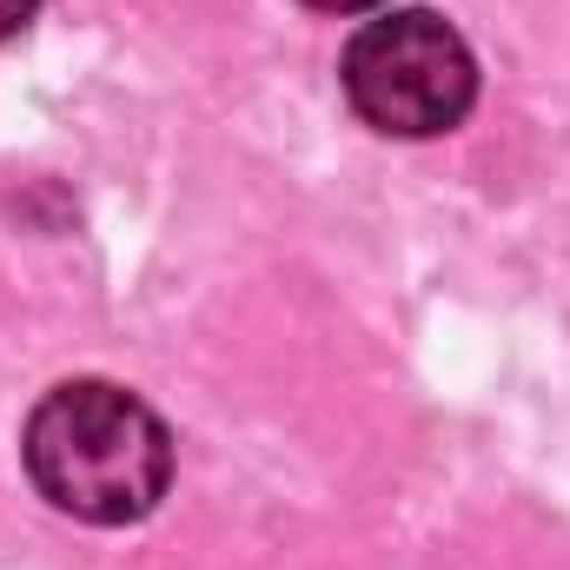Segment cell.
Masks as SVG:
<instances>
[{
    "instance_id": "cell-4",
    "label": "cell",
    "mask_w": 570,
    "mask_h": 570,
    "mask_svg": "<svg viewBox=\"0 0 570 570\" xmlns=\"http://www.w3.org/2000/svg\"><path fill=\"white\" fill-rule=\"evenodd\" d=\"M305 7H325V13H358V7H379V0H305Z\"/></svg>"
},
{
    "instance_id": "cell-2",
    "label": "cell",
    "mask_w": 570,
    "mask_h": 570,
    "mask_svg": "<svg viewBox=\"0 0 570 570\" xmlns=\"http://www.w3.org/2000/svg\"><path fill=\"white\" fill-rule=\"evenodd\" d=\"M345 100L358 107L365 127L399 134V140H431L451 134L471 100H478V60L425 7L365 20L345 47Z\"/></svg>"
},
{
    "instance_id": "cell-1",
    "label": "cell",
    "mask_w": 570,
    "mask_h": 570,
    "mask_svg": "<svg viewBox=\"0 0 570 570\" xmlns=\"http://www.w3.org/2000/svg\"><path fill=\"white\" fill-rule=\"evenodd\" d=\"M27 478L80 524H134L166 498L173 438L134 392L73 379L53 385L27 419Z\"/></svg>"
},
{
    "instance_id": "cell-3",
    "label": "cell",
    "mask_w": 570,
    "mask_h": 570,
    "mask_svg": "<svg viewBox=\"0 0 570 570\" xmlns=\"http://www.w3.org/2000/svg\"><path fill=\"white\" fill-rule=\"evenodd\" d=\"M33 13H40V0H0V40H7V33H20Z\"/></svg>"
}]
</instances>
